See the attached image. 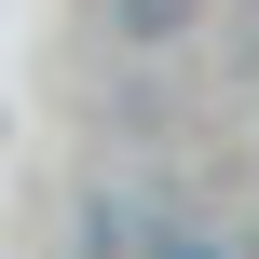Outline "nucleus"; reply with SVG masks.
Here are the masks:
<instances>
[{
  "instance_id": "obj_1",
  "label": "nucleus",
  "mask_w": 259,
  "mask_h": 259,
  "mask_svg": "<svg viewBox=\"0 0 259 259\" xmlns=\"http://www.w3.org/2000/svg\"><path fill=\"white\" fill-rule=\"evenodd\" d=\"M191 14H205V0H109V41H123V55H164Z\"/></svg>"
},
{
  "instance_id": "obj_2",
  "label": "nucleus",
  "mask_w": 259,
  "mask_h": 259,
  "mask_svg": "<svg viewBox=\"0 0 259 259\" xmlns=\"http://www.w3.org/2000/svg\"><path fill=\"white\" fill-rule=\"evenodd\" d=\"M150 259H219V246H205V232H164V246H150Z\"/></svg>"
},
{
  "instance_id": "obj_3",
  "label": "nucleus",
  "mask_w": 259,
  "mask_h": 259,
  "mask_svg": "<svg viewBox=\"0 0 259 259\" xmlns=\"http://www.w3.org/2000/svg\"><path fill=\"white\" fill-rule=\"evenodd\" d=\"M82 259H109V219H96V232H82Z\"/></svg>"
}]
</instances>
